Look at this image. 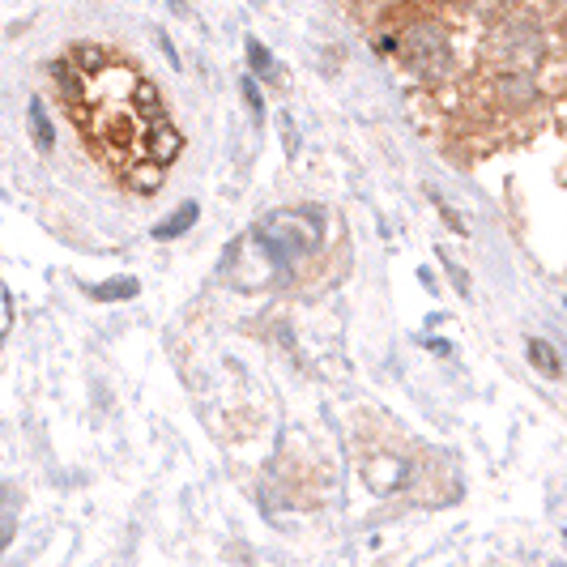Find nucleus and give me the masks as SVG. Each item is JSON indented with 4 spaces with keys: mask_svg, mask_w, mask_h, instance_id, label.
I'll use <instances>...</instances> for the list:
<instances>
[{
    "mask_svg": "<svg viewBox=\"0 0 567 567\" xmlns=\"http://www.w3.org/2000/svg\"><path fill=\"white\" fill-rule=\"evenodd\" d=\"M256 244L278 260H299L320 244V223L299 209H278L256 227Z\"/></svg>",
    "mask_w": 567,
    "mask_h": 567,
    "instance_id": "f257e3e1",
    "label": "nucleus"
},
{
    "mask_svg": "<svg viewBox=\"0 0 567 567\" xmlns=\"http://www.w3.org/2000/svg\"><path fill=\"white\" fill-rule=\"evenodd\" d=\"M405 64L419 69L423 78H440L449 69V39L444 30L431 27V22H419L405 34Z\"/></svg>",
    "mask_w": 567,
    "mask_h": 567,
    "instance_id": "f03ea898",
    "label": "nucleus"
},
{
    "mask_svg": "<svg viewBox=\"0 0 567 567\" xmlns=\"http://www.w3.org/2000/svg\"><path fill=\"white\" fill-rule=\"evenodd\" d=\"M145 145H150V163L154 167H167L171 158L184 150V137L167 124V115H158L150 128H145Z\"/></svg>",
    "mask_w": 567,
    "mask_h": 567,
    "instance_id": "7ed1b4c3",
    "label": "nucleus"
},
{
    "mask_svg": "<svg viewBox=\"0 0 567 567\" xmlns=\"http://www.w3.org/2000/svg\"><path fill=\"white\" fill-rule=\"evenodd\" d=\"M193 223H197V200L179 205V209L171 214L167 223H158V227H154V239H179V235L193 227Z\"/></svg>",
    "mask_w": 567,
    "mask_h": 567,
    "instance_id": "20e7f679",
    "label": "nucleus"
},
{
    "mask_svg": "<svg viewBox=\"0 0 567 567\" xmlns=\"http://www.w3.org/2000/svg\"><path fill=\"white\" fill-rule=\"evenodd\" d=\"M30 124H34V142H39V150H52V145H56L52 120H48V112H43V99H30Z\"/></svg>",
    "mask_w": 567,
    "mask_h": 567,
    "instance_id": "39448f33",
    "label": "nucleus"
},
{
    "mask_svg": "<svg viewBox=\"0 0 567 567\" xmlns=\"http://www.w3.org/2000/svg\"><path fill=\"white\" fill-rule=\"evenodd\" d=\"M90 295H94V299H133V295H137V282H133V278H115V282H99Z\"/></svg>",
    "mask_w": 567,
    "mask_h": 567,
    "instance_id": "423d86ee",
    "label": "nucleus"
},
{
    "mask_svg": "<svg viewBox=\"0 0 567 567\" xmlns=\"http://www.w3.org/2000/svg\"><path fill=\"white\" fill-rule=\"evenodd\" d=\"M529 359H534V368H542L546 375H559V354H555L546 341H529Z\"/></svg>",
    "mask_w": 567,
    "mask_h": 567,
    "instance_id": "0eeeda50",
    "label": "nucleus"
},
{
    "mask_svg": "<svg viewBox=\"0 0 567 567\" xmlns=\"http://www.w3.org/2000/svg\"><path fill=\"white\" fill-rule=\"evenodd\" d=\"M248 60H252L256 73H274V56H269V52H265L256 39H248Z\"/></svg>",
    "mask_w": 567,
    "mask_h": 567,
    "instance_id": "6e6552de",
    "label": "nucleus"
},
{
    "mask_svg": "<svg viewBox=\"0 0 567 567\" xmlns=\"http://www.w3.org/2000/svg\"><path fill=\"white\" fill-rule=\"evenodd\" d=\"M9 324H13V303H9V295H4V286H0V338L9 333Z\"/></svg>",
    "mask_w": 567,
    "mask_h": 567,
    "instance_id": "1a4fd4ad",
    "label": "nucleus"
},
{
    "mask_svg": "<svg viewBox=\"0 0 567 567\" xmlns=\"http://www.w3.org/2000/svg\"><path fill=\"white\" fill-rule=\"evenodd\" d=\"M435 205H440V214H444V223H449V227H453L456 235H465V223H461V218H456L453 209H449V205H444V197H435Z\"/></svg>",
    "mask_w": 567,
    "mask_h": 567,
    "instance_id": "9d476101",
    "label": "nucleus"
},
{
    "mask_svg": "<svg viewBox=\"0 0 567 567\" xmlns=\"http://www.w3.org/2000/svg\"><path fill=\"white\" fill-rule=\"evenodd\" d=\"M244 99H248V107H252L256 115L265 112V107H260V90H256V82H252V78H248V82H244Z\"/></svg>",
    "mask_w": 567,
    "mask_h": 567,
    "instance_id": "9b49d317",
    "label": "nucleus"
}]
</instances>
